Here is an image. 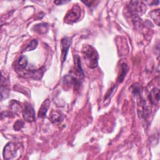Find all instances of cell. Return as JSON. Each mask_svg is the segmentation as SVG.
<instances>
[{"label": "cell", "instance_id": "cell-10", "mask_svg": "<svg viewBox=\"0 0 160 160\" xmlns=\"http://www.w3.org/2000/svg\"><path fill=\"white\" fill-rule=\"evenodd\" d=\"M34 31L39 34H45L48 30V24L46 23H41L36 24L33 27Z\"/></svg>", "mask_w": 160, "mask_h": 160}, {"label": "cell", "instance_id": "cell-4", "mask_svg": "<svg viewBox=\"0 0 160 160\" xmlns=\"http://www.w3.org/2000/svg\"><path fill=\"white\" fill-rule=\"evenodd\" d=\"M23 118L25 121L28 122H32L35 121V111L32 106L29 104H26L22 111Z\"/></svg>", "mask_w": 160, "mask_h": 160}, {"label": "cell", "instance_id": "cell-15", "mask_svg": "<svg viewBox=\"0 0 160 160\" xmlns=\"http://www.w3.org/2000/svg\"><path fill=\"white\" fill-rule=\"evenodd\" d=\"M24 126V122L21 120H18L14 124V129L16 131H19Z\"/></svg>", "mask_w": 160, "mask_h": 160}, {"label": "cell", "instance_id": "cell-13", "mask_svg": "<svg viewBox=\"0 0 160 160\" xmlns=\"http://www.w3.org/2000/svg\"><path fill=\"white\" fill-rule=\"evenodd\" d=\"M18 64L20 69H24L28 65V59L26 56H22L19 58L18 61Z\"/></svg>", "mask_w": 160, "mask_h": 160}, {"label": "cell", "instance_id": "cell-8", "mask_svg": "<svg viewBox=\"0 0 160 160\" xmlns=\"http://www.w3.org/2000/svg\"><path fill=\"white\" fill-rule=\"evenodd\" d=\"M149 99L152 104H156L159 101V90L158 88H154L149 94Z\"/></svg>", "mask_w": 160, "mask_h": 160}, {"label": "cell", "instance_id": "cell-5", "mask_svg": "<svg viewBox=\"0 0 160 160\" xmlns=\"http://www.w3.org/2000/svg\"><path fill=\"white\" fill-rule=\"evenodd\" d=\"M61 60L64 62L66 61V56L71 43V39L69 37H64L61 41Z\"/></svg>", "mask_w": 160, "mask_h": 160}, {"label": "cell", "instance_id": "cell-14", "mask_svg": "<svg viewBox=\"0 0 160 160\" xmlns=\"http://www.w3.org/2000/svg\"><path fill=\"white\" fill-rule=\"evenodd\" d=\"M37 46H38V41L36 39H33L27 45V46L24 49V51H32L36 48Z\"/></svg>", "mask_w": 160, "mask_h": 160}, {"label": "cell", "instance_id": "cell-1", "mask_svg": "<svg viewBox=\"0 0 160 160\" xmlns=\"http://www.w3.org/2000/svg\"><path fill=\"white\" fill-rule=\"evenodd\" d=\"M82 54L87 66L94 69L98 65L99 56L96 49L91 45H85L82 49Z\"/></svg>", "mask_w": 160, "mask_h": 160}, {"label": "cell", "instance_id": "cell-11", "mask_svg": "<svg viewBox=\"0 0 160 160\" xmlns=\"http://www.w3.org/2000/svg\"><path fill=\"white\" fill-rule=\"evenodd\" d=\"M149 16L154 21L155 23L158 26H159V9H158L156 10H153L149 13Z\"/></svg>", "mask_w": 160, "mask_h": 160}, {"label": "cell", "instance_id": "cell-12", "mask_svg": "<svg viewBox=\"0 0 160 160\" xmlns=\"http://www.w3.org/2000/svg\"><path fill=\"white\" fill-rule=\"evenodd\" d=\"M121 67H122V72H121V74H120V76L119 78V82H122L123 81V80L128 71V69H129L128 66L125 63H122L121 65Z\"/></svg>", "mask_w": 160, "mask_h": 160}, {"label": "cell", "instance_id": "cell-9", "mask_svg": "<svg viewBox=\"0 0 160 160\" xmlns=\"http://www.w3.org/2000/svg\"><path fill=\"white\" fill-rule=\"evenodd\" d=\"M74 69L76 70V73L81 77H84V72L82 69L81 66V61L80 58L78 55H76L74 56Z\"/></svg>", "mask_w": 160, "mask_h": 160}, {"label": "cell", "instance_id": "cell-3", "mask_svg": "<svg viewBox=\"0 0 160 160\" xmlns=\"http://www.w3.org/2000/svg\"><path fill=\"white\" fill-rule=\"evenodd\" d=\"M81 8L79 5H74L72 8L67 12L64 17V22L68 24L76 22L80 17Z\"/></svg>", "mask_w": 160, "mask_h": 160}, {"label": "cell", "instance_id": "cell-7", "mask_svg": "<svg viewBox=\"0 0 160 160\" xmlns=\"http://www.w3.org/2000/svg\"><path fill=\"white\" fill-rule=\"evenodd\" d=\"M49 105H50V101L48 99L43 101L38 111V117L44 118L46 116L48 110L49 108Z\"/></svg>", "mask_w": 160, "mask_h": 160}, {"label": "cell", "instance_id": "cell-18", "mask_svg": "<svg viewBox=\"0 0 160 160\" xmlns=\"http://www.w3.org/2000/svg\"><path fill=\"white\" fill-rule=\"evenodd\" d=\"M69 1H54V3L56 4L57 5H59V4H62V3H66L68 2Z\"/></svg>", "mask_w": 160, "mask_h": 160}, {"label": "cell", "instance_id": "cell-16", "mask_svg": "<svg viewBox=\"0 0 160 160\" xmlns=\"http://www.w3.org/2000/svg\"><path fill=\"white\" fill-rule=\"evenodd\" d=\"M132 87V91H133V92L134 94H138V93H139L140 92V91H139L140 90V88H139V86L134 84Z\"/></svg>", "mask_w": 160, "mask_h": 160}, {"label": "cell", "instance_id": "cell-17", "mask_svg": "<svg viewBox=\"0 0 160 160\" xmlns=\"http://www.w3.org/2000/svg\"><path fill=\"white\" fill-rule=\"evenodd\" d=\"M82 2H84V4H87V6H91V4L94 2V1H82Z\"/></svg>", "mask_w": 160, "mask_h": 160}, {"label": "cell", "instance_id": "cell-2", "mask_svg": "<svg viewBox=\"0 0 160 160\" xmlns=\"http://www.w3.org/2000/svg\"><path fill=\"white\" fill-rule=\"evenodd\" d=\"M21 145L18 144L15 142L8 143L3 150V158L4 159H14L18 154V150L20 149Z\"/></svg>", "mask_w": 160, "mask_h": 160}, {"label": "cell", "instance_id": "cell-6", "mask_svg": "<svg viewBox=\"0 0 160 160\" xmlns=\"http://www.w3.org/2000/svg\"><path fill=\"white\" fill-rule=\"evenodd\" d=\"M63 118H64L62 113L60 111H56V110L52 111L49 116V119L51 121L52 123L56 124H58L61 123L62 121Z\"/></svg>", "mask_w": 160, "mask_h": 160}]
</instances>
